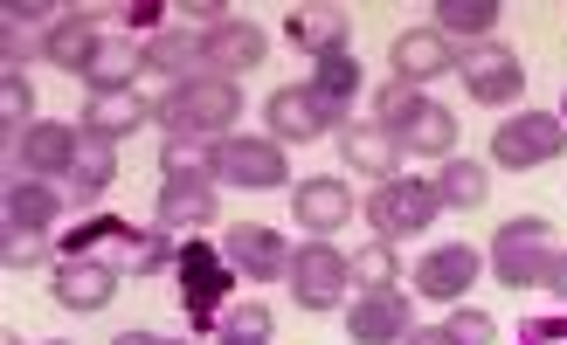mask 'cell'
<instances>
[{
	"instance_id": "obj_1",
	"label": "cell",
	"mask_w": 567,
	"mask_h": 345,
	"mask_svg": "<svg viewBox=\"0 0 567 345\" xmlns=\"http://www.w3.org/2000/svg\"><path fill=\"white\" fill-rule=\"evenodd\" d=\"M174 283H181V311L194 332H221V318H229V297H236V263L221 255L215 242H181L174 255Z\"/></svg>"
},
{
	"instance_id": "obj_2",
	"label": "cell",
	"mask_w": 567,
	"mask_h": 345,
	"mask_svg": "<svg viewBox=\"0 0 567 345\" xmlns=\"http://www.w3.org/2000/svg\"><path fill=\"white\" fill-rule=\"evenodd\" d=\"M236 118H243V83H236V76H194V83H181L174 97H159V125H166V132L229 138Z\"/></svg>"
},
{
	"instance_id": "obj_3",
	"label": "cell",
	"mask_w": 567,
	"mask_h": 345,
	"mask_svg": "<svg viewBox=\"0 0 567 345\" xmlns=\"http://www.w3.org/2000/svg\"><path fill=\"white\" fill-rule=\"evenodd\" d=\"M554 255H560V242H554V221H540V215H519V221H505L498 236H492V276L505 283V291H533V283H547V270H554Z\"/></svg>"
},
{
	"instance_id": "obj_4",
	"label": "cell",
	"mask_w": 567,
	"mask_h": 345,
	"mask_svg": "<svg viewBox=\"0 0 567 345\" xmlns=\"http://www.w3.org/2000/svg\"><path fill=\"white\" fill-rule=\"evenodd\" d=\"M436 215H443V194H436V180H415V172H409V180L394 172V180H381L374 194H367V221H374L381 242H409Z\"/></svg>"
},
{
	"instance_id": "obj_5",
	"label": "cell",
	"mask_w": 567,
	"mask_h": 345,
	"mask_svg": "<svg viewBox=\"0 0 567 345\" xmlns=\"http://www.w3.org/2000/svg\"><path fill=\"white\" fill-rule=\"evenodd\" d=\"M215 180H221V187L270 194V187H291V159H284L277 138H243V132H229V138L215 146Z\"/></svg>"
},
{
	"instance_id": "obj_6",
	"label": "cell",
	"mask_w": 567,
	"mask_h": 345,
	"mask_svg": "<svg viewBox=\"0 0 567 345\" xmlns=\"http://www.w3.org/2000/svg\"><path fill=\"white\" fill-rule=\"evenodd\" d=\"M291 297L305 304V311H332V304H347V291H353V255L347 249H332V242H305L298 255H291Z\"/></svg>"
},
{
	"instance_id": "obj_7",
	"label": "cell",
	"mask_w": 567,
	"mask_h": 345,
	"mask_svg": "<svg viewBox=\"0 0 567 345\" xmlns=\"http://www.w3.org/2000/svg\"><path fill=\"white\" fill-rule=\"evenodd\" d=\"M560 146H567V125L554 118V111H519V118H505V125L492 132V159H498L505 172L547 166V159H560Z\"/></svg>"
},
{
	"instance_id": "obj_8",
	"label": "cell",
	"mask_w": 567,
	"mask_h": 345,
	"mask_svg": "<svg viewBox=\"0 0 567 345\" xmlns=\"http://www.w3.org/2000/svg\"><path fill=\"white\" fill-rule=\"evenodd\" d=\"M76 138H83V125H49V118H35L28 132H14V138H8L14 180H70Z\"/></svg>"
},
{
	"instance_id": "obj_9",
	"label": "cell",
	"mask_w": 567,
	"mask_h": 345,
	"mask_svg": "<svg viewBox=\"0 0 567 345\" xmlns=\"http://www.w3.org/2000/svg\"><path fill=\"white\" fill-rule=\"evenodd\" d=\"M264 125H270V138L277 146H311V138H326V132H339L347 118H332V111L305 91V83H284V91H270V104H264Z\"/></svg>"
},
{
	"instance_id": "obj_10",
	"label": "cell",
	"mask_w": 567,
	"mask_h": 345,
	"mask_svg": "<svg viewBox=\"0 0 567 345\" xmlns=\"http://www.w3.org/2000/svg\"><path fill=\"white\" fill-rule=\"evenodd\" d=\"M221 255L236 263V276H249V283H284L291 276V242L277 236V228H264V221H243V228H229V242H221Z\"/></svg>"
},
{
	"instance_id": "obj_11",
	"label": "cell",
	"mask_w": 567,
	"mask_h": 345,
	"mask_svg": "<svg viewBox=\"0 0 567 345\" xmlns=\"http://www.w3.org/2000/svg\"><path fill=\"white\" fill-rule=\"evenodd\" d=\"M477 270H485V255H477L471 242H443L415 263V297H436V304H464Z\"/></svg>"
},
{
	"instance_id": "obj_12",
	"label": "cell",
	"mask_w": 567,
	"mask_h": 345,
	"mask_svg": "<svg viewBox=\"0 0 567 345\" xmlns=\"http://www.w3.org/2000/svg\"><path fill=\"white\" fill-rule=\"evenodd\" d=\"M388 63H394V83H436L457 70V42H443L436 28H402V35L388 42Z\"/></svg>"
},
{
	"instance_id": "obj_13",
	"label": "cell",
	"mask_w": 567,
	"mask_h": 345,
	"mask_svg": "<svg viewBox=\"0 0 567 345\" xmlns=\"http://www.w3.org/2000/svg\"><path fill=\"white\" fill-rule=\"evenodd\" d=\"M353 35V14L347 8H332V0H311V8H284V42H291L298 55H339Z\"/></svg>"
},
{
	"instance_id": "obj_14",
	"label": "cell",
	"mask_w": 567,
	"mask_h": 345,
	"mask_svg": "<svg viewBox=\"0 0 567 345\" xmlns=\"http://www.w3.org/2000/svg\"><path fill=\"white\" fill-rule=\"evenodd\" d=\"M464 91L477 104H513L526 91V70H519V55L513 49H498V42H477L464 49Z\"/></svg>"
},
{
	"instance_id": "obj_15",
	"label": "cell",
	"mask_w": 567,
	"mask_h": 345,
	"mask_svg": "<svg viewBox=\"0 0 567 345\" xmlns=\"http://www.w3.org/2000/svg\"><path fill=\"white\" fill-rule=\"evenodd\" d=\"M332 146H339V159H347L353 172H367V180H394V166H402V138L381 132L374 118H347L332 132Z\"/></svg>"
},
{
	"instance_id": "obj_16",
	"label": "cell",
	"mask_w": 567,
	"mask_h": 345,
	"mask_svg": "<svg viewBox=\"0 0 567 345\" xmlns=\"http://www.w3.org/2000/svg\"><path fill=\"white\" fill-rule=\"evenodd\" d=\"M146 76L159 83L166 97H174L181 83L208 76V49H202V35H187V28H166V35H153V42H146Z\"/></svg>"
},
{
	"instance_id": "obj_17",
	"label": "cell",
	"mask_w": 567,
	"mask_h": 345,
	"mask_svg": "<svg viewBox=\"0 0 567 345\" xmlns=\"http://www.w3.org/2000/svg\"><path fill=\"white\" fill-rule=\"evenodd\" d=\"M291 215H298V228H311V236H332V228L353 221V187L332 180V172H311V180L291 187Z\"/></svg>"
},
{
	"instance_id": "obj_18",
	"label": "cell",
	"mask_w": 567,
	"mask_h": 345,
	"mask_svg": "<svg viewBox=\"0 0 567 345\" xmlns=\"http://www.w3.org/2000/svg\"><path fill=\"white\" fill-rule=\"evenodd\" d=\"M415 325H409V297L402 291H367V297H353V311H347V338L353 345H402Z\"/></svg>"
},
{
	"instance_id": "obj_19",
	"label": "cell",
	"mask_w": 567,
	"mask_h": 345,
	"mask_svg": "<svg viewBox=\"0 0 567 345\" xmlns=\"http://www.w3.org/2000/svg\"><path fill=\"white\" fill-rule=\"evenodd\" d=\"M70 208V187L55 180H8V200H0V221L21 228V236H49Z\"/></svg>"
},
{
	"instance_id": "obj_20",
	"label": "cell",
	"mask_w": 567,
	"mask_h": 345,
	"mask_svg": "<svg viewBox=\"0 0 567 345\" xmlns=\"http://www.w3.org/2000/svg\"><path fill=\"white\" fill-rule=\"evenodd\" d=\"M97 49H104V28H97L91 8H63V14H55V28L42 35V55H49L55 70H70V76L91 70V55H97Z\"/></svg>"
},
{
	"instance_id": "obj_21",
	"label": "cell",
	"mask_w": 567,
	"mask_h": 345,
	"mask_svg": "<svg viewBox=\"0 0 567 345\" xmlns=\"http://www.w3.org/2000/svg\"><path fill=\"white\" fill-rule=\"evenodd\" d=\"M202 49H208V76H249L270 55V35L257 21H221L202 35Z\"/></svg>"
},
{
	"instance_id": "obj_22",
	"label": "cell",
	"mask_w": 567,
	"mask_h": 345,
	"mask_svg": "<svg viewBox=\"0 0 567 345\" xmlns=\"http://www.w3.org/2000/svg\"><path fill=\"white\" fill-rule=\"evenodd\" d=\"M63 311H104L118 297V270L104 255H83V263H55V291H49Z\"/></svg>"
},
{
	"instance_id": "obj_23",
	"label": "cell",
	"mask_w": 567,
	"mask_h": 345,
	"mask_svg": "<svg viewBox=\"0 0 567 345\" xmlns=\"http://www.w3.org/2000/svg\"><path fill=\"white\" fill-rule=\"evenodd\" d=\"M70 200L76 208H97V200L118 187V146H111V138H97V132H83L76 138V166H70Z\"/></svg>"
},
{
	"instance_id": "obj_24",
	"label": "cell",
	"mask_w": 567,
	"mask_h": 345,
	"mask_svg": "<svg viewBox=\"0 0 567 345\" xmlns=\"http://www.w3.org/2000/svg\"><path fill=\"white\" fill-rule=\"evenodd\" d=\"M215 221V187L208 180H166L159 200H153V228H166V236H194V228Z\"/></svg>"
},
{
	"instance_id": "obj_25",
	"label": "cell",
	"mask_w": 567,
	"mask_h": 345,
	"mask_svg": "<svg viewBox=\"0 0 567 345\" xmlns=\"http://www.w3.org/2000/svg\"><path fill=\"white\" fill-rule=\"evenodd\" d=\"M138 76H146V49H132V35H118V42L104 35V49L91 55V70H83L91 97H125V91H138Z\"/></svg>"
},
{
	"instance_id": "obj_26",
	"label": "cell",
	"mask_w": 567,
	"mask_h": 345,
	"mask_svg": "<svg viewBox=\"0 0 567 345\" xmlns=\"http://www.w3.org/2000/svg\"><path fill=\"white\" fill-rule=\"evenodd\" d=\"M360 55L353 49H339V55H319V63H311V76H305V91L319 97L332 118H353V97H360Z\"/></svg>"
},
{
	"instance_id": "obj_27",
	"label": "cell",
	"mask_w": 567,
	"mask_h": 345,
	"mask_svg": "<svg viewBox=\"0 0 567 345\" xmlns=\"http://www.w3.org/2000/svg\"><path fill=\"white\" fill-rule=\"evenodd\" d=\"M215 146L208 132H166L159 138V172L166 180H215Z\"/></svg>"
},
{
	"instance_id": "obj_28",
	"label": "cell",
	"mask_w": 567,
	"mask_h": 345,
	"mask_svg": "<svg viewBox=\"0 0 567 345\" xmlns=\"http://www.w3.org/2000/svg\"><path fill=\"white\" fill-rule=\"evenodd\" d=\"M146 118H159V104L138 97V91H125V97H91V111H83V132H97V138H111V146H118V138L138 132Z\"/></svg>"
},
{
	"instance_id": "obj_29",
	"label": "cell",
	"mask_w": 567,
	"mask_h": 345,
	"mask_svg": "<svg viewBox=\"0 0 567 345\" xmlns=\"http://www.w3.org/2000/svg\"><path fill=\"white\" fill-rule=\"evenodd\" d=\"M498 21H505L498 0H436V35H443V42H471V49H477Z\"/></svg>"
},
{
	"instance_id": "obj_30",
	"label": "cell",
	"mask_w": 567,
	"mask_h": 345,
	"mask_svg": "<svg viewBox=\"0 0 567 345\" xmlns=\"http://www.w3.org/2000/svg\"><path fill=\"white\" fill-rule=\"evenodd\" d=\"M132 236H138V228H132L125 215H104V208H97L91 221H76L70 236L55 242V255H63V263H83V255H97V249H118V242H132Z\"/></svg>"
},
{
	"instance_id": "obj_31",
	"label": "cell",
	"mask_w": 567,
	"mask_h": 345,
	"mask_svg": "<svg viewBox=\"0 0 567 345\" xmlns=\"http://www.w3.org/2000/svg\"><path fill=\"white\" fill-rule=\"evenodd\" d=\"M436 194H443V208H457V215H471V208H485V194H492V172H485V159H443V172H436Z\"/></svg>"
},
{
	"instance_id": "obj_32",
	"label": "cell",
	"mask_w": 567,
	"mask_h": 345,
	"mask_svg": "<svg viewBox=\"0 0 567 345\" xmlns=\"http://www.w3.org/2000/svg\"><path fill=\"white\" fill-rule=\"evenodd\" d=\"M402 146L422 153V159H457V118H450L443 104H422V111H415V125L402 132Z\"/></svg>"
},
{
	"instance_id": "obj_33",
	"label": "cell",
	"mask_w": 567,
	"mask_h": 345,
	"mask_svg": "<svg viewBox=\"0 0 567 345\" xmlns=\"http://www.w3.org/2000/svg\"><path fill=\"white\" fill-rule=\"evenodd\" d=\"M215 345H270V304H264V297L229 304V318H221Z\"/></svg>"
},
{
	"instance_id": "obj_34",
	"label": "cell",
	"mask_w": 567,
	"mask_h": 345,
	"mask_svg": "<svg viewBox=\"0 0 567 345\" xmlns=\"http://www.w3.org/2000/svg\"><path fill=\"white\" fill-rule=\"evenodd\" d=\"M394 276H402V255H394V242H360L353 249V283L360 291H394Z\"/></svg>"
},
{
	"instance_id": "obj_35",
	"label": "cell",
	"mask_w": 567,
	"mask_h": 345,
	"mask_svg": "<svg viewBox=\"0 0 567 345\" xmlns=\"http://www.w3.org/2000/svg\"><path fill=\"white\" fill-rule=\"evenodd\" d=\"M422 104H430V97H422L415 83H381V91H374V125L402 138V132L415 125V111H422Z\"/></svg>"
},
{
	"instance_id": "obj_36",
	"label": "cell",
	"mask_w": 567,
	"mask_h": 345,
	"mask_svg": "<svg viewBox=\"0 0 567 345\" xmlns=\"http://www.w3.org/2000/svg\"><path fill=\"white\" fill-rule=\"evenodd\" d=\"M0 125H8V138L35 125V83H28V70H0Z\"/></svg>"
},
{
	"instance_id": "obj_37",
	"label": "cell",
	"mask_w": 567,
	"mask_h": 345,
	"mask_svg": "<svg viewBox=\"0 0 567 345\" xmlns=\"http://www.w3.org/2000/svg\"><path fill=\"white\" fill-rule=\"evenodd\" d=\"M443 332L457 338V345H492V338H498L492 311H471V304H457V311H450V318H443Z\"/></svg>"
},
{
	"instance_id": "obj_38",
	"label": "cell",
	"mask_w": 567,
	"mask_h": 345,
	"mask_svg": "<svg viewBox=\"0 0 567 345\" xmlns=\"http://www.w3.org/2000/svg\"><path fill=\"white\" fill-rule=\"evenodd\" d=\"M0 263H8V270H35V263H49V242H42V236H21V228H8V242H0Z\"/></svg>"
},
{
	"instance_id": "obj_39",
	"label": "cell",
	"mask_w": 567,
	"mask_h": 345,
	"mask_svg": "<svg viewBox=\"0 0 567 345\" xmlns=\"http://www.w3.org/2000/svg\"><path fill=\"white\" fill-rule=\"evenodd\" d=\"M519 345H567V311H554V318H526Z\"/></svg>"
},
{
	"instance_id": "obj_40",
	"label": "cell",
	"mask_w": 567,
	"mask_h": 345,
	"mask_svg": "<svg viewBox=\"0 0 567 345\" xmlns=\"http://www.w3.org/2000/svg\"><path fill=\"white\" fill-rule=\"evenodd\" d=\"M55 14H63V8H42V0H8V8H0L8 28H28V21H49L55 28Z\"/></svg>"
},
{
	"instance_id": "obj_41",
	"label": "cell",
	"mask_w": 567,
	"mask_h": 345,
	"mask_svg": "<svg viewBox=\"0 0 567 345\" xmlns=\"http://www.w3.org/2000/svg\"><path fill=\"white\" fill-rule=\"evenodd\" d=\"M0 49H8V70H28V55H35L42 42L28 35V28H0Z\"/></svg>"
},
{
	"instance_id": "obj_42",
	"label": "cell",
	"mask_w": 567,
	"mask_h": 345,
	"mask_svg": "<svg viewBox=\"0 0 567 345\" xmlns=\"http://www.w3.org/2000/svg\"><path fill=\"white\" fill-rule=\"evenodd\" d=\"M402 345H457V338H450V332H443V325H415V332H409V338H402Z\"/></svg>"
},
{
	"instance_id": "obj_43",
	"label": "cell",
	"mask_w": 567,
	"mask_h": 345,
	"mask_svg": "<svg viewBox=\"0 0 567 345\" xmlns=\"http://www.w3.org/2000/svg\"><path fill=\"white\" fill-rule=\"evenodd\" d=\"M111 345H194V338H159V332H118Z\"/></svg>"
},
{
	"instance_id": "obj_44",
	"label": "cell",
	"mask_w": 567,
	"mask_h": 345,
	"mask_svg": "<svg viewBox=\"0 0 567 345\" xmlns=\"http://www.w3.org/2000/svg\"><path fill=\"white\" fill-rule=\"evenodd\" d=\"M547 291H554V297H567V249L554 255V270H547Z\"/></svg>"
},
{
	"instance_id": "obj_45",
	"label": "cell",
	"mask_w": 567,
	"mask_h": 345,
	"mask_svg": "<svg viewBox=\"0 0 567 345\" xmlns=\"http://www.w3.org/2000/svg\"><path fill=\"white\" fill-rule=\"evenodd\" d=\"M0 345H21V332H8V338H0Z\"/></svg>"
},
{
	"instance_id": "obj_46",
	"label": "cell",
	"mask_w": 567,
	"mask_h": 345,
	"mask_svg": "<svg viewBox=\"0 0 567 345\" xmlns=\"http://www.w3.org/2000/svg\"><path fill=\"white\" fill-rule=\"evenodd\" d=\"M49 345H70V338H49Z\"/></svg>"
}]
</instances>
